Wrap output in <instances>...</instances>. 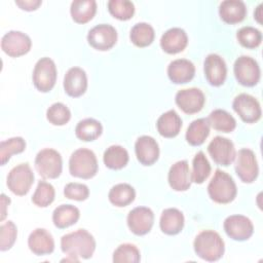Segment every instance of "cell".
Instances as JSON below:
<instances>
[{
  "label": "cell",
  "instance_id": "33",
  "mask_svg": "<svg viewBox=\"0 0 263 263\" xmlns=\"http://www.w3.org/2000/svg\"><path fill=\"white\" fill-rule=\"evenodd\" d=\"M206 119L210 125L218 132L231 133L236 127V120L234 117L222 109H216L212 111Z\"/></svg>",
  "mask_w": 263,
  "mask_h": 263
},
{
  "label": "cell",
  "instance_id": "4",
  "mask_svg": "<svg viewBox=\"0 0 263 263\" xmlns=\"http://www.w3.org/2000/svg\"><path fill=\"white\" fill-rule=\"evenodd\" d=\"M69 172L73 177L91 179L98 173V160L93 151L87 148L75 150L69 159Z\"/></svg>",
  "mask_w": 263,
  "mask_h": 263
},
{
  "label": "cell",
  "instance_id": "44",
  "mask_svg": "<svg viewBox=\"0 0 263 263\" xmlns=\"http://www.w3.org/2000/svg\"><path fill=\"white\" fill-rule=\"evenodd\" d=\"M41 1L40 0H16L15 4L27 11H32V10H36L40 5H41Z\"/></svg>",
  "mask_w": 263,
  "mask_h": 263
},
{
  "label": "cell",
  "instance_id": "27",
  "mask_svg": "<svg viewBox=\"0 0 263 263\" xmlns=\"http://www.w3.org/2000/svg\"><path fill=\"white\" fill-rule=\"evenodd\" d=\"M80 218V211L72 204H61L52 213V222L55 227L64 229L74 225Z\"/></svg>",
  "mask_w": 263,
  "mask_h": 263
},
{
  "label": "cell",
  "instance_id": "16",
  "mask_svg": "<svg viewBox=\"0 0 263 263\" xmlns=\"http://www.w3.org/2000/svg\"><path fill=\"white\" fill-rule=\"evenodd\" d=\"M177 106L186 114H194L204 106L205 97L202 90L196 87L180 89L175 97Z\"/></svg>",
  "mask_w": 263,
  "mask_h": 263
},
{
  "label": "cell",
  "instance_id": "17",
  "mask_svg": "<svg viewBox=\"0 0 263 263\" xmlns=\"http://www.w3.org/2000/svg\"><path fill=\"white\" fill-rule=\"evenodd\" d=\"M204 77L213 86L222 85L227 77V66L225 61L216 53L206 55L203 63Z\"/></svg>",
  "mask_w": 263,
  "mask_h": 263
},
{
  "label": "cell",
  "instance_id": "41",
  "mask_svg": "<svg viewBox=\"0 0 263 263\" xmlns=\"http://www.w3.org/2000/svg\"><path fill=\"white\" fill-rule=\"evenodd\" d=\"M46 118L53 125H64L70 120L71 111L65 104L58 102L47 109Z\"/></svg>",
  "mask_w": 263,
  "mask_h": 263
},
{
  "label": "cell",
  "instance_id": "6",
  "mask_svg": "<svg viewBox=\"0 0 263 263\" xmlns=\"http://www.w3.org/2000/svg\"><path fill=\"white\" fill-rule=\"evenodd\" d=\"M34 183V173L29 163H20L13 166L7 175L8 189L17 196L26 195Z\"/></svg>",
  "mask_w": 263,
  "mask_h": 263
},
{
  "label": "cell",
  "instance_id": "39",
  "mask_svg": "<svg viewBox=\"0 0 263 263\" xmlns=\"http://www.w3.org/2000/svg\"><path fill=\"white\" fill-rule=\"evenodd\" d=\"M108 10L115 18L127 21L135 13V5L129 0H110L108 1Z\"/></svg>",
  "mask_w": 263,
  "mask_h": 263
},
{
  "label": "cell",
  "instance_id": "42",
  "mask_svg": "<svg viewBox=\"0 0 263 263\" xmlns=\"http://www.w3.org/2000/svg\"><path fill=\"white\" fill-rule=\"evenodd\" d=\"M17 228L12 221H7L0 226V250L2 252L9 250L15 242Z\"/></svg>",
  "mask_w": 263,
  "mask_h": 263
},
{
  "label": "cell",
  "instance_id": "32",
  "mask_svg": "<svg viewBox=\"0 0 263 263\" xmlns=\"http://www.w3.org/2000/svg\"><path fill=\"white\" fill-rule=\"evenodd\" d=\"M129 156L125 148L119 145H112L108 147L103 155V161L108 168L121 170L128 162Z\"/></svg>",
  "mask_w": 263,
  "mask_h": 263
},
{
  "label": "cell",
  "instance_id": "15",
  "mask_svg": "<svg viewBox=\"0 0 263 263\" xmlns=\"http://www.w3.org/2000/svg\"><path fill=\"white\" fill-rule=\"evenodd\" d=\"M129 230L136 235H145L150 232L154 224V214L147 206L133 209L126 218Z\"/></svg>",
  "mask_w": 263,
  "mask_h": 263
},
{
  "label": "cell",
  "instance_id": "21",
  "mask_svg": "<svg viewBox=\"0 0 263 263\" xmlns=\"http://www.w3.org/2000/svg\"><path fill=\"white\" fill-rule=\"evenodd\" d=\"M188 44V36L186 32L178 27L166 30L160 38V46L162 50L170 54H176L183 51Z\"/></svg>",
  "mask_w": 263,
  "mask_h": 263
},
{
  "label": "cell",
  "instance_id": "20",
  "mask_svg": "<svg viewBox=\"0 0 263 263\" xmlns=\"http://www.w3.org/2000/svg\"><path fill=\"white\" fill-rule=\"evenodd\" d=\"M167 181L171 188L175 191H186L191 185V173L187 160L175 162L168 171Z\"/></svg>",
  "mask_w": 263,
  "mask_h": 263
},
{
  "label": "cell",
  "instance_id": "45",
  "mask_svg": "<svg viewBox=\"0 0 263 263\" xmlns=\"http://www.w3.org/2000/svg\"><path fill=\"white\" fill-rule=\"evenodd\" d=\"M10 203V199L4 194H1V204H2V213H1V221H3L6 217V206Z\"/></svg>",
  "mask_w": 263,
  "mask_h": 263
},
{
  "label": "cell",
  "instance_id": "2",
  "mask_svg": "<svg viewBox=\"0 0 263 263\" xmlns=\"http://www.w3.org/2000/svg\"><path fill=\"white\" fill-rule=\"evenodd\" d=\"M195 254L202 260L214 262L224 255L225 243L220 234L214 230H202L193 242Z\"/></svg>",
  "mask_w": 263,
  "mask_h": 263
},
{
  "label": "cell",
  "instance_id": "37",
  "mask_svg": "<svg viewBox=\"0 0 263 263\" xmlns=\"http://www.w3.org/2000/svg\"><path fill=\"white\" fill-rule=\"evenodd\" d=\"M26 149V142L22 137L9 138L0 143V158L1 165L6 164L11 155L24 152Z\"/></svg>",
  "mask_w": 263,
  "mask_h": 263
},
{
  "label": "cell",
  "instance_id": "34",
  "mask_svg": "<svg viewBox=\"0 0 263 263\" xmlns=\"http://www.w3.org/2000/svg\"><path fill=\"white\" fill-rule=\"evenodd\" d=\"M155 37L154 29L147 23L136 24L129 33L130 41L138 47H146L150 45Z\"/></svg>",
  "mask_w": 263,
  "mask_h": 263
},
{
  "label": "cell",
  "instance_id": "26",
  "mask_svg": "<svg viewBox=\"0 0 263 263\" xmlns=\"http://www.w3.org/2000/svg\"><path fill=\"white\" fill-rule=\"evenodd\" d=\"M157 132L164 138H175L182 127V119L175 110H168L161 114L156 121Z\"/></svg>",
  "mask_w": 263,
  "mask_h": 263
},
{
  "label": "cell",
  "instance_id": "10",
  "mask_svg": "<svg viewBox=\"0 0 263 263\" xmlns=\"http://www.w3.org/2000/svg\"><path fill=\"white\" fill-rule=\"evenodd\" d=\"M233 110L240 119L247 123L257 122L262 115L261 106L258 100L249 93H239L232 103Z\"/></svg>",
  "mask_w": 263,
  "mask_h": 263
},
{
  "label": "cell",
  "instance_id": "11",
  "mask_svg": "<svg viewBox=\"0 0 263 263\" xmlns=\"http://www.w3.org/2000/svg\"><path fill=\"white\" fill-rule=\"evenodd\" d=\"M87 41L95 49L105 51L116 44L117 32L115 28L109 24H100L89 30Z\"/></svg>",
  "mask_w": 263,
  "mask_h": 263
},
{
  "label": "cell",
  "instance_id": "22",
  "mask_svg": "<svg viewBox=\"0 0 263 263\" xmlns=\"http://www.w3.org/2000/svg\"><path fill=\"white\" fill-rule=\"evenodd\" d=\"M28 247L30 251L37 256L48 255L54 250V240L46 229L36 228L28 237Z\"/></svg>",
  "mask_w": 263,
  "mask_h": 263
},
{
  "label": "cell",
  "instance_id": "38",
  "mask_svg": "<svg viewBox=\"0 0 263 263\" xmlns=\"http://www.w3.org/2000/svg\"><path fill=\"white\" fill-rule=\"evenodd\" d=\"M236 38L239 44L246 48H256L262 42V33L251 26L240 28L236 33Z\"/></svg>",
  "mask_w": 263,
  "mask_h": 263
},
{
  "label": "cell",
  "instance_id": "1",
  "mask_svg": "<svg viewBox=\"0 0 263 263\" xmlns=\"http://www.w3.org/2000/svg\"><path fill=\"white\" fill-rule=\"evenodd\" d=\"M61 249L63 253L78 262L80 258L89 259L92 257L96 240L87 230L78 229L62 236Z\"/></svg>",
  "mask_w": 263,
  "mask_h": 263
},
{
  "label": "cell",
  "instance_id": "19",
  "mask_svg": "<svg viewBox=\"0 0 263 263\" xmlns=\"http://www.w3.org/2000/svg\"><path fill=\"white\" fill-rule=\"evenodd\" d=\"M64 89L70 97L78 98L82 96L87 89L85 71L79 67L70 68L64 77Z\"/></svg>",
  "mask_w": 263,
  "mask_h": 263
},
{
  "label": "cell",
  "instance_id": "23",
  "mask_svg": "<svg viewBox=\"0 0 263 263\" xmlns=\"http://www.w3.org/2000/svg\"><path fill=\"white\" fill-rule=\"evenodd\" d=\"M195 75V66L186 59H177L167 66V76L173 83L184 84L193 79Z\"/></svg>",
  "mask_w": 263,
  "mask_h": 263
},
{
  "label": "cell",
  "instance_id": "13",
  "mask_svg": "<svg viewBox=\"0 0 263 263\" xmlns=\"http://www.w3.org/2000/svg\"><path fill=\"white\" fill-rule=\"evenodd\" d=\"M208 152L215 163L223 166L231 164L236 154L232 141L222 136H217L210 142Z\"/></svg>",
  "mask_w": 263,
  "mask_h": 263
},
{
  "label": "cell",
  "instance_id": "8",
  "mask_svg": "<svg viewBox=\"0 0 263 263\" xmlns=\"http://www.w3.org/2000/svg\"><path fill=\"white\" fill-rule=\"evenodd\" d=\"M233 72L238 83L243 86L252 87L260 81V67L257 61L249 55H240L235 60Z\"/></svg>",
  "mask_w": 263,
  "mask_h": 263
},
{
  "label": "cell",
  "instance_id": "36",
  "mask_svg": "<svg viewBox=\"0 0 263 263\" xmlns=\"http://www.w3.org/2000/svg\"><path fill=\"white\" fill-rule=\"evenodd\" d=\"M55 197L53 186L46 181H39L32 196V202L39 208H46L51 204Z\"/></svg>",
  "mask_w": 263,
  "mask_h": 263
},
{
  "label": "cell",
  "instance_id": "40",
  "mask_svg": "<svg viewBox=\"0 0 263 263\" xmlns=\"http://www.w3.org/2000/svg\"><path fill=\"white\" fill-rule=\"evenodd\" d=\"M140 260V251L132 243H122L113 253V262L115 263H138Z\"/></svg>",
  "mask_w": 263,
  "mask_h": 263
},
{
  "label": "cell",
  "instance_id": "5",
  "mask_svg": "<svg viewBox=\"0 0 263 263\" xmlns=\"http://www.w3.org/2000/svg\"><path fill=\"white\" fill-rule=\"evenodd\" d=\"M35 168L43 179H57L63 170L61 154L51 148L40 150L35 157Z\"/></svg>",
  "mask_w": 263,
  "mask_h": 263
},
{
  "label": "cell",
  "instance_id": "35",
  "mask_svg": "<svg viewBox=\"0 0 263 263\" xmlns=\"http://www.w3.org/2000/svg\"><path fill=\"white\" fill-rule=\"evenodd\" d=\"M211 164L202 151H198L192 160L191 180L196 184H202L211 175Z\"/></svg>",
  "mask_w": 263,
  "mask_h": 263
},
{
  "label": "cell",
  "instance_id": "14",
  "mask_svg": "<svg viewBox=\"0 0 263 263\" xmlns=\"http://www.w3.org/2000/svg\"><path fill=\"white\" fill-rule=\"evenodd\" d=\"M223 228L230 238L237 241L247 240L254 233V225L252 221L242 215L228 216L224 220Z\"/></svg>",
  "mask_w": 263,
  "mask_h": 263
},
{
  "label": "cell",
  "instance_id": "43",
  "mask_svg": "<svg viewBox=\"0 0 263 263\" xmlns=\"http://www.w3.org/2000/svg\"><path fill=\"white\" fill-rule=\"evenodd\" d=\"M64 195L69 199L83 201L88 198L89 189L85 184L71 182L65 186Z\"/></svg>",
  "mask_w": 263,
  "mask_h": 263
},
{
  "label": "cell",
  "instance_id": "31",
  "mask_svg": "<svg viewBox=\"0 0 263 263\" xmlns=\"http://www.w3.org/2000/svg\"><path fill=\"white\" fill-rule=\"evenodd\" d=\"M103 132L102 123L95 118H85L80 120L75 127L76 137L84 142L97 140Z\"/></svg>",
  "mask_w": 263,
  "mask_h": 263
},
{
  "label": "cell",
  "instance_id": "29",
  "mask_svg": "<svg viewBox=\"0 0 263 263\" xmlns=\"http://www.w3.org/2000/svg\"><path fill=\"white\" fill-rule=\"evenodd\" d=\"M210 135V123L206 118L193 120L186 130V141L191 146H200Z\"/></svg>",
  "mask_w": 263,
  "mask_h": 263
},
{
  "label": "cell",
  "instance_id": "3",
  "mask_svg": "<svg viewBox=\"0 0 263 263\" xmlns=\"http://www.w3.org/2000/svg\"><path fill=\"white\" fill-rule=\"evenodd\" d=\"M208 193L215 202L225 204L234 200L237 194V188L230 175L224 171L216 170L208 185Z\"/></svg>",
  "mask_w": 263,
  "mask_h": 263
},
{
  "label": "cell",
  "instance_id": "7",
  "mask_svg": "<svg viewBox=\"0 0 263 263\" xmlns=\"http://www.w3.org/2000/svg\"><path fill=\"white\" fill-rule=\"evenodd\" d=\"M32 79L34 86L39 91H50L57 81V67L54 62L47 57L39 59L35 64Z\"/></svg>",
  "mask_w": 263,
  "mask_h": 263
},
{
  "label": "cell",
  "instance_id": "18",
  "mask_svg": "<svg viewBox=\"0 0 263 263\" xmlns=\"http://www.w3.org/2000/svg\"><path fill=\"white\" fill-rule=\"evenodd\" d=\"M137 159L143 165H152L159 157V146L150 136H141L135 143Z\"/></svg>",
  "mask_w": 263,
  "mask_h": 263
},
{
  "label": "cell",
  "instance_id": "12",
  "mask_svg": "<svg viewBox=\"0 0 263 263\" xmlns=\"http://www.w3.org/2000/svg\"><path fill=\"white\" fill-rule=\"evenodd\" d=\"M31 46V38L21 31H9L1 39L2 50L11 58H17L28 53Z\"/></svg>",
  "mask_w": 263,
  "mask_h": 263
},
{
  "label": "cell",
  "instance_id": "46",
  "mask_svg": "<svg viewBox=\"0 0 263 263\" xmlns=\"http://www.w3.org/2000/svg\"><path fill=\"white\" fill-rule=\"evenodd\" d=\"M262 6H263V4H262V3H261V4H259V5H258V7H257V9H256V11L254 12V17L257 20V22H258L259 24H261V23H262V21H261V16H262L261 8H262Z\"/></svg>",
  "mask_w": 263,
  "mask_h": 263
},
{
  "label": "cell",
  "instance_id": "9",
  "mask_svg": "<svg viewBox=\"0 0 263 263\" xmlns=\"http://www.w3.org/2000/svg\"><path fill=\"white\" fill-rule=\"evenodd\" d=\"M235 173L243 183H253L259 174V166L253 150L242 148L235 154Z\"/></svg>",
  "mask_w": 263,
  "mask_h": 263
},
{
  "label": "cell",
  "instance_id": "28",
  "mask_svg": "<svg viewBox=\"0 0 263 263\" xmlns=\"http://www.w3.org/2000/svg\"><path fill=\"white\" fill-rule=\"evenodd\" d=\"M97 12L95 0H74L70 6V13L74 22L85 24L92 20Z\"/></svg>",
  "mask_w": 263,
  "mask_h": 263
},
{
  "label": "cell",
  "instance_id": "30",
  "mask_svg": "<svg viewBox=\"0 0 263 263\" xmlns=\"http://www.w3.org/2000/svg\"><path fill=\"white\" fill-rule=\"evenodd\" d=\"M108 198L109 201L115 206H126L135 200L136 191L132 185L127 183H119L110 189Z\"/></svg>",
  "mask_w": 263,
  "mask_h": 263
},
{
  "label": "cell",
  "instance_id": "24",
  "mask_svg": "<svg viewBox=\"0 0 263 263\" xmlns=\"http://www.w3.org/2000/svg\"><path fill=\"white\" fill-rule=\"evenodd\" d=\"M219 14L221 20L226 24H237L245 20L247 6L241 0H225L219 6Z\"/></svg>",
  "mask_w": 263,
  "mask_h": 263
},
{
  "label": "cell",
  "instance_id": "25",
  "mask_svg": "<svg viewBox=\"0 0 263 263\" xmlns=\"http://www.w3.org/2000/svg\"><path fill=\"white\" fill-rule=\"evenodd\" d=\"M184 223L183 213L176 208H168L161 213L159 227L164 234L176 235L182 231Z\"/></svg>",
  "mask_w": 263,
  "mask_h": 263
}]
</instances>
